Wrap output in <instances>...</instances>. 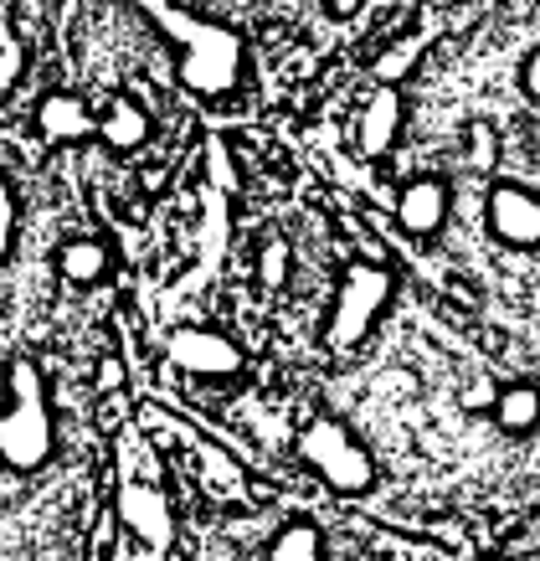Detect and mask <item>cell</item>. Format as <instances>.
<instances>
[{
	"mask_svg": "<svg viewBox=\"0 0 540 561\" xmlns=\"http://www.w3.org/2000/svg\"><path fill=\"white\" fill-rule=\"evenodd\" d=\"M57 427L47 408V381L32 356H16L5 366V402H0V463L11 474H36L51 463Z\"/></svg>",
	"mask_w": 540,
	"mask_h": 561,
	"instance_id": "2",
	"label": "cell"
},
{
	"mask_svg": "<svg viewBox=\"0 0 540 561\" xmlns=\"http://www.w3.org/2000/svg\"><path fill=\"white\" fill-rule=\"evenodd\" d=\"M108 268H114V253H108V242H99V238H68L57 248V273H62V284H72V289L103 284Z\"/></svg>",
	"mask_w": 540,
	"mask_h": 561,
	"instance_id": "11",
	"label": "cell"
},
{
	"mask_svg": "<svg viewBox=\"0 0 540 561\" xmlns=\"http://www.w3.org/2000/svg\"><path fill=\"white\" fill-rule=\"evenodd\" d=\"M484 221H490V238L499 248H515V253L540 248V196L520 181H494L484 196Z\"/></svg>",
	"mask_w": 540,
	"mask_h": 561,
	"instance_id": "6",
	"label": "cell"
},
{
	"mask_svg": "<svg viewBox=\"0 0 540 561\" xmlns=\"http://www.w3.org/2000/svg\"><path fill=\"white\" fill-rule=\"evenodd\" d=\"M536 417H540V402H536V387H530V381H515V387H505L494 397V423L505 427L509 438H525V433L536 427Z\"/></svg>",
	"mask_w": 540,
	"mask_h": 561,
	"instance_id": "12",
	"label": "cell"
},
{
	"mask_svg": "<svg viewBox=\"0 0 540 561\" xmlns=\"http://www.w3.org/2000/svg\"><path fill=\"white\" fill-rule=\"evenodd\" d=\"M36 135L47 139V145H78V139H93L99 135V119H93V108H88L83 93H47V99L36 103Z\"/></svg>",
	"mask_w": 540,
	"mask_h": 561,
	"instance_id": "9",
	"label": "cell"
},
{
	"mask_svg": "<svg viewBox=\"0 0 540 561\" xmlns=\"http://www.w3.org/2000/svg\"><path fill=\"white\" fill-rule=\"evenodd\" d=\"M299 459L320 474L324 490L345 494V500L371 494L376 479H381V469H376V459H371V448L355 438L340 417H309L305 433H299Z\"/></svg>",
	"mask_w": 540,
	"mask_h": 561,
	"instance_id": "3",
	"label": "cell"
},
{
	"mask_svg": "<svg viewBox=\"0 0 540 561\" xmlns=\"http://www.w3.org/2000/svg\"><path fill=\"white\" fill-rule=\"evenodd\" d=\"M16 72H21V51H16V47H5V51H0V93L16 83Z\"/></svg>",
	"mask_w": 540,
	"mask_h": 561,
	"instance_id": "17",
	"label": "cell"
},
{
	"mask_svg": "<svg viewBox=\"0 0 540 561\" xmlns=\"http://www.w3.org/2000/svg\"><path fill=\"white\" fill-rule=\"evenodd\" d=\"M520 88H525V99L540 103V51H525V62H520Z\"/></svg>",
	"mask_w": 540,
	"mask_h": 561,
	"instance_id": "16",
	"label": "cell"
},
{
	"mask_svg": "<svg viewBox=\"0 0 540 561\" xmlns=\"http://www.w3.org/2000/svg\"><path fill=\"white\" fill-rule=\"evenodd\" d=\"M324 5H330V16H351L360 0H324Z\"/></svg>",
	"mask_w": 540,
	"mask_h": 561,
	"instance_id": "19",
	"label": "cell"
},
{
	"mask_svg": "<svg viewBox=\"0 0 540 561\" xmlns=\"http://www.w3.org/2000/svg\"><path fill=\"white\" fill-rule=\"evenodd\" d=\"M391 305V273L381 263H351L340 278V294L324 320V345L330 351H355L381 320V309Z\"/></svg>",
	"mask_w": 540,
	"mask_h": 561,
	"instance_id": "4",
	"label": "cell"
},
{
	"mask_svg": "<svg viewBox=\"0 0 540 561\" xmlns=\"http://www.w3.org/2000/svg\"><path fill=\"white\" fill-rule=\"evenodd\" d=\"M406 129V99L402 88L381 83L366 99V108H360V124H355V139H360V154L366 160H381V154L397 150V139H402Z\"/></svg>",
	"mask_w": 540,
	"mask_h": 561,
	"instance_id": "8",
	"label": "cell"
},
{
	"mask_svg": "<svg viewBox=\"0 0 540 561\" xmlns=\"http://www.w3.org/2000/svg\"><path fill=\"white\" fill-rule=\"evenodd\" d=\"M118 381H124V371H118V360H103V371H99V387H108V391H114Z\"/></svg>",
	"mask_w": 540,
	"mask_h": 561,
	"instance_id": "18",
	"label": "cell"
},
{
	"mask_svg": "<svg viewBox=\"0 0 540 561\" xmlns=\"http://www.w3.org/2000/svg\"><path fill=\"white\" fill-rule=\"evenodd\" d=\"M139 11L175 47L181 83L196 99H227V93H237L242 72H248V42H242L237 26H221V21L196 16V11H181L175 0H139Z\"/></svg>",
	"mask_w": 540,
	"mask_h": 561,
	"instance_id": "1",
	"label": "cell"
},
{
	"mask_svg": "<svg viewBox=\"0 0 540 561\" xmlns=\"http://www.w3.org/2000/svg\"><path fill=\"white\" fill-rule=\"evenodd\" d=\"M263 278H268L273 289L288 278V242H268V253H263Z\"/></svg>",
	"mask_w": 540,
	"mask_h": 561,
	"instance_id": "15",
	"label": "cell"
},
{
	"mask_svg": "<svg viewBox=\"0 0 540 561\" xmlns=\"http://www.w3.org/2000/svg\"><path fill=\"white\" fill-rule=\"evenodd\" d=\"M324 557V530L314 520H288L268 541V561H320Z\"/></svg>",
	"mask_w": 540,
	"mask_h": 561,
	"instance_id": "13",
	"label": "cell"
},
{
	"mask_svg": "<svg viewBox=\"0 0 540 561\" xmlns=\"http://www.w3.org/2000/svg\"><path fill=\"white\" fill-rule=\"evenodd\" d=\"M453 217V186L443 175H417L397 191V227L406 238H438Z\"/></svg>",
	"mask_w": 540,
	"mask_h": 561,
	"instance_id": "7",
	"label": "cell"
},
{
	"mask_svg": "<svg viewBox=\"0 0 540 561\" xmlns=\"http://www.w3.org/2000/svg\"><path fill=\"white\" fill-rule=\"evenodd\" d=\"M170 366L186 376H202V381H237L248 371V356L242 345L227 341L221 330H206V324H186L170 335Z\"/></svg>",
	"mask_w": 540,
	"mask_h": 561,
	"instance_id": "5",
	"label": "cell"
},
{
	"mask_svg": "<svg viewBox=\"0 0 540 561\" xmlns=\"http://www.w3.org/2000/svg\"><path fill=\"white\" fill-rule=\"evenodd\" d=\"M150 108L139 99H129V93H114L108 99V108H103V119H99V139L108 145V150H139L145 139H150Z\"/></svg>",
	"mask_w": 540,
	"mask_h": 561,
	"instance_id": "10",
	"label": "cell"
},
{
	"mask_svg": "<svg viewBox=\"0 0 540 561\" xmlns=\"http://www.w3.org/2000/svg\"><path fill=\"white\" fill-rule=\"evenodd\" d=\"M11 248H16V191L0 175V263H11Z\"/></svg>",
	"mask_w": 540,
	"mask_h": 561,
	"instance_id": "14",
	"label": "cell"
}]
</instances>
